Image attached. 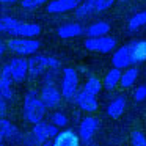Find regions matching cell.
<instances>
[{"instance_id":"36","label":"cell","mask_w":146,"mask_h":146,"mask_svg":"<svg viewBox=\"0 0 146 146\" xmlns=\"http://www.w3.org/2000/svg\"><path fill=\"white\" fill-rule=\"evenodd\" d=\"M121 2H127V0H121Z\"/></svg>"},{"instance_id":"23","label":"cell","mask_w":146,"mask_h":146,"mask_svg":"<svg viewBox=\"0 0 146 146\" xmlns=\"http://www.w3.org/2000/svg\"><path fill=\"white\" fill-rule=\"evenodd\" d=\"M119 77H121V69H116V68H111V69L108 71L107 74H105L102 85L105 86V90L111 91V90H115L118 85H119Z\"/></svg>"},{"instance_id":"33","label":"cell","mask_w":146,"mask_h":146,"mask_svg":"<svg viewBox=\"0 0 146 146\" xmlns=\"http://www.w3.org/2000/svg\"><path fill=\"white\" fill-rule=\"evenodd\" d=\"M3 52H5V42L2 41V39H0V57L3 55Z\"/></svg>"},{"instance_id":"29","label":"cell","mask_w":146,"mask_h":146,"mask_svg":"<svg viewBox=\"0 0 146 146\" xmlns=\"http://www.w3.org/2000/svg\"><path fill=\"white\" fill-rule=\"evenodd\" d=\"M116 0H96V13L108 10L110 7H113V3Z\"/></svg>"},{"instance_id":"11","label":"cell","mask_w":146,"mask_h":146,"mask_svg":"<svg viewBox=\"0 0 146 146\" xmlns=\"http://www.w3.org/2000/svg\"><path fill=\"white\" fill-rule=\"evenodd\" d=\"M39 99L46 108H55L61 101V93L55 85H44L39 93Z\"/></svg>"},{"instance_id":"10","label":"cell","mask_w":146,"mask_h":146,"mask_svg":"<svg viewBox=\"0 0 146 146\" xmlns=\"http://www.w3.org/2000/svg\"><path fill=\"white\" fill-rule=\"evenodd\" d=\"M82 2L83 0H50L46 10L50 14H63L69 13V11H76Z\"/></svg>"},{"instance_id":"12","label":"cell","mask_w":146,"mask_h":146,"mask_svg":"<svg viewBox=\"0 0 146 146\" xmlns=\"http://www.w3.org/2000/svg\"><path fill=\"white\" fill-rule=\"evenodd\" d=\"M129 55H130V66L146 61V39H138V41L129 42Z\"/></svg>"},{"instance_id":"5","label":"cell","mask_w":146,"mask_h":146,"mask_svg":"<svg viewBox=\"0 0 146 146\" xmlns=\"http://www.w3.org/2000/svg\"><path fill=\"white\" fill-rule=\"evenodd\" d=\"M79 90V74L74 68H64L61 74V98L72 99Z\"/></svg>"},{"instance_id":"2","label":"cell","mask_w":146,"mask_h":146,"mask_svg":"<svg viewBox=\"0 0 146 146\" xmlns=\"http://www.w3.org/2000/svg\"><path fill=\"white\" fill-rule=\"evenodd\" d=\"M5 32L11 33L14 38H36L41 35V25L35 22H25L14 17H3Z\"/></svg>"},{"instance_id":"4","label":"cell","mask_w":146,"mask_h":146,"mask_svg":"<svg viewBox=\"0 0 146 146\" xmlns=\"http://www.w3.org/2000/svg\"><path fill=\"white\" fill-rule=\"evenodd\" d=\"M41 47V41L35 38H11L7 41V49L19 57L35 55Z\"/></svg>"},{"instance_id":"24","label":"cell","mask_w":146,"mask_h":146,"mask_svg":"<svg viewBox=\"0 0 146 146\" xmlns=\"http://www.w3.org/2000/svg\"><path fill=\"white\" fill-rule=\"evenodd\" d=\"M145 25H146V11H140V13L133 14L129 19V24H127L130 32H137Z\"/></svg>"},{"instance_id":"34","label":"cell","mask_w":146,"mask_h":146,"mask_svg":"<svg viewBox=\"0 0 146 146\" xmlns=\"http://www.w3.org/2000/svg\"><path fill=\"white\" fill-rule=\"evenodd\" d=\"M39 146H52V141H50V140H47V141H42Z\"/></svg>"},{"instance_id":"7","label":"cell","mask_w":146,"mask_h":146,"mask_svg":"<svg viewBox=\"0 0 146 146\" xmlns=\"http://www.w3.org/2000/svg\"><path fill=\"white\" fill-rule=\"evenodd\" d=\"M7 66H8V71H10L11 80L16 83H22L29 76V63H27V58L24 57L13 58Z\"/></svg>"},{"instance_id":"20","label":"cell","mask_w":146,"mask_h":146,"mask_svg":"<svg viewBox=\"0 0 146 146\" xmlns=\"http://www.w3.org/2000/svg\"><path fill=\"white\" fill-rule=\"evenodd\" d=\"M110 32V24L104 22V21H99L94 22L85 30V33L88 35V38H99V36H107Z\"/></svg>"},{"instance_id":"18","label":"cell","mask_w":146,"mask_h":146,"mask_svg":"<svg viewBox=\"0 0 146 146\" xmlns=\"http://www.w3.org/2000/svg\"><path fill=\"white\" fill-rule=\"evenodd\" d=\"M85 29H83L80 24H63L61 27H58L57 35L63 39H71V38H77V36L83 35Z\"/></svg>"},{"instance_id":"22","label":"cell","mask_w":146,"mask_h":146,"mask_svg":"<svg viewBox=\"0 0 146 146\" xmlns=\"http://www.w3.org/2000/svg\"><path fill=\"white\" fill-rule=\"evenodd\" d=\"M96 13V0H83L76 10L77 19H86L88 16Z\"/></svg>"},{"instance_id":"13","label":"cell","mask_w":146,"mask_h":146,"mask_svg":"<svg viewBox=\"0 0 146 146\" xmlns=\"http://www.w3.org/2000/svg\"><path fill=\"white\" fill-rule=\"evenodd\" d=\"M74 99H76V104L80 107V110L88 111V113H93V111L98 110V105H99L98 104V98L85 93L83 90L82 91H77V94L74 96Z\"/></svg>"},{"instance_id":"25","label":"cell","mask_w":146,"mask_h":146,"mask_svg":"<svg viewBox=\"0 0 146 146\" xmlns=\"http://www.w3.org/2000/svg\"><path fill=\"white\" fill-rule=\"evenodd\" d=\"M101 90H102V82L98 77H90L85 82V85H83V91L91 96H98L101 93Z\"/></svg>"},{"instance_id":"26","label":"cell","mask_w":146,"mask_h":146,"mask_svg":"<svg viewBox=\"0 0 146 146\" xmlns=\"http://www.w3.org/2000/svg\"><path fill=\"white\" fill-rule=\"evenodd\" d=\"M130 146H146V137L141 130H133L130 133Z\"/></svg>"},{"instance_id":"9","label":"cell","mask_w":146,"mask_h":146,"mask_svg":"<svg viewBox=\"0 0 146 146\" xmlns=\"http://www.w3.org/2000/svg\"><path fill=\"white\" fill-rule=\"evenodd\" d=\"M98 127H99V119L98 118H94V116L83 118L82 123H80V126H79V133H77L79 138H80V141H83V143L91 141V138L94 137Z\"/></svg>"},{"instance_id":"27","label":"cell","mask_w":146,"mask_h":146,"mask_svg":"<svg viewBox=\"0 0 146 146\" xmlns=\"http://www.w3.org/2000/svg\"><path fill=\"white\" fill-rule=\"evenodd\" d=\"M49 2L50 0H24L21 3H22V8H25V10H36L42 5H47Z\"/></svg>"},{"instance_id":"19","label":"cell","mask_w":146,"mask_h":146,"mask_svg":"<svg viewBox=\"0 0 146 146\" xmlns=\"http://www.w3.org/2000/svg\"><path fill=\"white\" fill-rule=\"evenodd\" d=\"M124 110H126V98H124V96H118V98H115L113 101L108 104L107 115L111 119H118V118L124 113Z\"/></svg>"},{"instance_id":"15","label":"cell","mask_w":146,"mask_h":146,"mask_svg":"<svg viewBox=\"0 0 146 146\" xmlns=\"http://www.w3.org/2000/svg\"><path fill=\"white\" fill-rule=\"evenodd\" d=\"M111 64L116 69H126L130 66V55H129V46H121L113 52L111 57Z\"/></svg>"},{"instance_id":"1","label":"cell","mask_w":146,"mask_h":146,"mask_svg":"<svg viewBox=\"0 0 146 146\" xmlns=\"http://www.w3.org/2000/svg\"><path fill=\"white\" fill-rule=\"evenodd\" d=\"M46 110L44 104L39 99V94L35 90H29L24 98V105H22V113H24V119L30 124H38L44 119L46 116Z\"/></svg>"},{"instance_id":"30","label":"cell","mask_w":146,"mask_h":146,"mask_svg":"<svg viewBox=\"0 0 146 146\" xmlns=\"http://www.w3.org/2000/svg\"><path fill=\"white\" fill-rule=\"evenodd\" d=\"M133 99L137 102H141L146 99V85H140L137 86V90L133 91Z\"/></svg>"},{"instance_id":"17","label":"cell","mask_w":146,"mask_h":146,"mask_svg":"<svg viewBox=\"0 0 146 146\" xmlns=\"http://www.w3.org/2000/svg\"><path fill=\"white\" fill-rule=\"evenodd\" d=\"M11 83H13V80H11V77H10L8 66H3L2 74H0V96H2L7 102L13 99V88H11Z\"/></svg>"},{"instance_id":"38","label":"cell","mask_w":146,"mask_h":146,"mask_svg":"<svg viewBox=\"0 0 146 146\" xmlns=\"http://www.w3.org/2000/svg\"><path fill=\"white\" fill-rule=\"evenodd\" d=\"M145 29H146V25H145Z\"/></svg>"},{"instance_id":"32","label":"cell","mask_w":146,"mask_h":146,"mask_svg":"<svg viewBox=\"0 0 146 146\" xmlns=\"http://www.w3.org/2000/svg\"><path fill=\"white\" fill-rule=\"evenodd\" d=\"M16 2H24V0H0V3H16Z\"/></svg>"},{"instance_id":"37","label":"cell","mask_w":146,"mask_h":146,"mask_svg":"<svg viewBox=\"0 0 146 146\" xmlns=\"http://www.w3.org/2000/svg\"><path fill=\"white\" fill-rule=\"evenodd\" d=\"M0 146H5V145H3V143H2V145H0Z\"/></svg>"},{"instance_id":"31","label":"cell","mask_w":146,"mask_h":146,"mask_svg":"<svg viewBox=\"0 0 146 146\" xmlns=\"http://www.w3.org/2000/svg\"><path fill=\"white\" fill-rule=\"evenodd\" d=\"M5 113H7V101L0 96V118H5Z\"/></svg>"},{"instance_id":"3","label":"cell","mask_w":146,"mask_h":146,"mask_svg":"<svg viewBox=\"0 0 146 146\" xmlns=\"http://www.w3.org/2000/svg\"><path fill=\"white\" fill-rule=\"evenodd\" d=\"M27 63H29V76L32 79L42 76L47 69H60L61 66L58 58L47 55H33L30 57V60H27Z\"/></svg>"},{"instance_id":"6","label":"cell","mask_w":146,"mask_h":146,"mask_svg":"<svg viewBox=\"0 0 146 146\" xmlns=\"http://www.w3.org/2000/svg\"><path fill=\"white\" fill-rule=\"evenodd\" d=\"M85 49L91 52H99V54H110L116 49V39L113 36H99V38H86L85 39Z\"/></svg>"},{"instance_id":"16","label":"cell","mask_w":146,"mask_h":146,"mask_svg":"<svg viewBox=\"0 0 146 146\" xmlns=\"http://www.w3.org/2000/svg\"><path fill=\"white\" fill-rule=\"evenodd\" d=\"M21 133H19V129L14 126L13 123L7 119V118H0V145L3 143L5 138L8 140H19Z\"/></svg>"},{"instance_id":"21","label":"cell","mask_w":146,"mask_h":146,"mask_svg":"<svg viewBox=\"0 0 146 146\" xmlns=\"http://www.w3.org/2000/svg\"><path fill=\"white\" fill-rule=\"evenodd\" d=\"M137 77H138V68H137V66L126 68V71L121 72L119 85L123 86V88H130V86L137 82Z\"/></svg>"},{"instance_id":"35","label":"cell","mask_w":146,"mask_h":146,"mask_svg":"<svg viewBox=\"0 0 146 146\" xmlns=\"http://www.w3.org/2000/svg\"><path fill=\"white\" fill-rule=\"evenodd\" d=\"M2 32H5V25H3V21L0 19V33Z\"/></svg>"},{"instance_id":"8","label":"cell","mask_w":146,"mask_h":146,"mask_svg":"<svg viewBox=\"0 0 146 146\" xmlns=\"http://www.w3.org/2000/svg\"><path fill=\"white\" fill-rule=\"evenodd\" d=\"M58 133V127H55L54 124H49V123H41L38 124H33V130H32V137L35 138V141L38 145H41L42 141H47L50 138H55Z\"/></svg>"},{"instance_id":"14","label":"cell","mask_w":146,"mask_h":146,"mask_svg":"<svg viewBox=\"0 0 146 146\" xmlns=\"http://www.w3.org/2000/svg\"><path fill=\"white\" fill-rule=\"evenodd\" d=\"M52 146H80V138L74 130L66 129L57 133L55 140L52 141Z\"/></svg>"},{"instance_id":"28","label":"cell","mask_w":146,"mask_h":146,"mask_svg":"<svg viewBox=\"0 0 146 146\" xmlns=\"http://www.w3.org/2000/svg\"><path fill=\"white\" fill-rule=\"evenodd\" d=\"M52 124H54L55 127H64L68 124V118L64 113H61V111H55L54 115H52Z\"/></svg>"}]
</instances>
